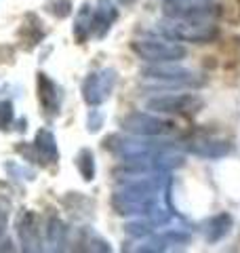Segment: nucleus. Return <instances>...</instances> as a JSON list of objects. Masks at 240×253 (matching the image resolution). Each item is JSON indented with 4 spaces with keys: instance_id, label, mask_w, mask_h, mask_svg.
Instances as JSON below:
<instances>
[{
    "instance_id": "obj_3",
    "label": "nucleus",
    "mask_w": 240,
    "mask_h": 253,
    "mask_svg": "<svg viewBox=\"0 0 240 253\" xmlns=\"http://www.w3.org/2000/svg\"><path fill=\"white\" fill-rule=\"evenodd\" d=\"M198 106H200V99L186 93L164 95V97H154L148 101V110L160 112V114H188V112H194Z\"/></svg>"
},
{
    "instance_id": "obj_2",
    "label": "nucleus",
    "mask_w": 240,
    "mask_h": 253,
    "mask_svg": "<svg viewBox=\"0 0 240 253\" xmlns=\"http://www.w3.org/2000/svg\"><path fill=\"white\" fill-rule=\"evenodd\" d=\"M133 51L146 61L156 63H171L186 57V49L173 42H160V41H135Z\"/></svg>"
},
{
    "instance_id": "obj_5",
    "label": "nucleus",
    "mask_w": 240,
    "mask_h": 253,
    "mask_svg": "<svg viewBox=\"0 0 240 253\" xmlns=\"http://www.w3.org/2000/svg\"><path fill=\"white\" fill-rule=\"evenodd\" d=\"M219 13V6L215 4H175L166 9V15L173 19H188V21H196V19H209L213 15Z\"/></svg>"
},
{
    "instance_id": "obj_4",
    "label": "nucleus",
    "mask_w": 240,
    "mask_h": 253,
    "mask_svg": "<svg viewBox=\"0 0 240 253\" xmlns=\"http://www.w3.org/2000/svg\"><path fill=\"white\" fill-rule=\"evenodd\" d=\"M124 126L131 129L135 133H141V135H158V133H166L173 129L171 123H164V121H158L154 116H148V114H133L124 121Z\"/></svg>"
},
{
    "instance_id": "obj_6",
    "label": "nucleus",
    "mask_w": 240,
    "mask_h": 253,
    "mask_svg": "<svg viewBox=\"0 0 240 253\" xmlns=\"http://www.w3.org/2000/svg\"><path fill=\"white\" fill-rule=\"evenodd\" d=\"M146 78H156V81H175V83H190L192 72L183 68H169V66H154V68H143L141 72Z\"/></svg>"
},
{
    "instance_id": "obj_1",
    "label": "nucleus",
    "mask_w": 240,
    "mask_h": 253,
    "mask_svg": "<svg viewBox=\"0 0 240 253\" xmlns=\"http://www.w3.org/2000/svg\"><path fill=\"white\" fill-rule=\"evenodd\" d=\"M160 32L164 36L173 38V41H183V42H209L217 36V30L213 26H202V23L188 19H179L169 23V26H162Z\"/></svg>"
}]
</instances>
